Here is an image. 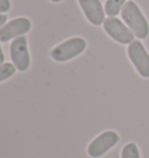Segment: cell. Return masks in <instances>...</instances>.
Listing matches in <instances>:
<instances>
[{"instance_id": "obj_15", "label": "cell", "mask_w": 149, "mask_h": 158, "mask_svg": "<svg viewBox=\"0 0 149 158\" xmlns=\"http://www.w3.org/2000/svg\"><path fill=\"white\" fill-rule=\"evenodd\" d=\"M50 1H51V2H61L62 0H50Z\"/></svg>"}, {"instance_id": "obj_2", "label": "cell", "mask_w": 149, "mask_h": 158, "mask_svg": "<svg viewBox=\"0 0 149 158\" xmlns=\"http://www.w3.org/2000/svg\"><path fill=\"white\" fill-rule=\"evenodd\" d=\"M86 48V42L82 37H72L56 45L51 50V58L56 62H66L77 57Z\"/></svg>"}, {"instance_id": "obj_5", "label": "cell", "mask_w": 149, "mask_h": 158, "mask_svg": "<svg viewBox=\"0 0 149 158\" xmlns=\"http://www.w3.org/2000/svg\"><path fill=\"white\" fill-rule=\"evenodd\" d=\"M120 141V136L118 133L113 130L104 131L89 144L87 147V153L90 157L98 158L107 152L109 150L114 147L115 144Z\"/></svg>"}, {"instance_id": "obj_1", "label": "cell", "mask_w": 149, "mask_h": 158, "mask_svg": "<svg viewBox=\"0 0 149 158\" xmlns=\"http://www.w3.org/2000/svg\"><path fill=\"white\" fill-rule=\"evenodd\" d=\"M121 16L127 27L138 39H146L149 35L148 22L139 6L133 0H129L125 4L124 8L121 10Z\"/></svg>"}, {"instance_id": "obj_4", "label": "cell", "mask_w": 149, "mask_h": 158, "mask_svg": "<svg viewBox=\"0 0 149 158\" xmlns=\"http://www.w3.org/2000/svg\"><path fill=\"white\" fill-rule=\"evenodd\" d=\"M104 29L112 39L121 44H130L134 41L133 31L129 29L127 25L115 16H109L104 21Z\"/></svg>"}, {"instance_id": "obj_7", "label": "cell", "mask_w": 149, "mask_h": 158, "mask_svg": "<svg viewBox=\"0 0 149 158\" xmlns=\"http://www.w3.org/2000/svg\"><path fill=\"white\" fill-rule=\"evenodd\" d=\"M32 28L30 20L27 18H16L11 20L5 26L0 28V42H8L12 39H16L19 36L28 33Z\"/></svg>"}, {"instance_id": "obj_8", "label": "cell", "mask_w": 149, "mask_h": 158, "mask_svg": "<svg viewBox=\"0 0 149 158\" xmlns=\"http://www.w3.org/2000/svg\"><path fill=\"white\" fill-rule=\"evenodd\" d=\"M79 6L85 18L89 20L90 23L93 26H100L104 23L105 19V8L100 0H78Z\"/></svg>"}, {"instance_id": "obj_3", "label": "cell", "mask_w": 149, "mask_h": 158, "mask_svg": "<svg viewBox=\"0 0 149 158\" xmlns=\"http://www.w3.org/2000/svg\"><path fill=\"white\" fill-rule=\"evenodd\" d=\"M10 55L12 63L15 68L23 72L30 65V55L28 50V42L25 36H19L12 41L10 47Z\"/></svg>"}, {"instance_id": "obj_11", "label": "cell", "mask_w": 149, "mask_h": 158, "mask_svg": "<svg viewBox=\"0 0 149 158\" xmlns=\"http://www.w3.org/2000/svg\"><path fill=\"white\" fill-rule=\"evenodd\" d=\"M121 158H140V151L138 145L133 142L126 144L121 151Z\"/></svg>"}, {"instance_id": "obj_14", "label": "cell", "mask_w": 149, "mask_h": 158, "mask_svg": "<svg viewBox=\"0 0 149 158\" xmlns=\"http://www.w3.org/2000/svg\"><path fill=\"white\" fill-rule=\"evenodd\" d=\"M5 63V55H4V51H2V48L0 45V64Z\"/></svg>"}, {"instance_id": "obj_13", "label": "cell", "mask_w": 149, "mask_h": 158, "mask_svg": "<svg viewBox=\"0 0 149 158\" xmlns=\"http://www.w3.org/2000/svg\"><path fill=\"white\" fill-rule=\"evenodd\" d=\"M6 21H7V15L4 13H0V28L6 25Z\"/></svg>"}, {"instance_id": "obj_12", "label": "cell", "mask_w": 149, "mask_h": 158, "mask_svg": "<svg viewBox=\"0 0 149 158\" xmlns=\"http://www.w3.org/2000/svg\"><path fill=\"white\" fill-rule=\"evenodd\" d=\"M10 0H0V13H6L11 10Z\"/></svg>"}, {"instance_id": "obj_10", "label": "cell", "mask_w": 149, "mask_h": 158, "mask_svg": "<svg viewBox=\"0 0 149 158\" xmlns=\"http://www.w3.org/2000/svg\"><path fill=\"white\" fill-rule=\"evenodd\" d=\"M16 68L13 63H2L0 64V83L11 78L16 72Z\"/></svg>"}, {"instance_id": "obj_9", "label": "cell", "mask_w": 149, "mask_h": 158, "mask_svg": "<svg viewBox=\"0 0 149 158\" xmlns=\"http://www.w3.org/2000/svg\"><path fill=\"white\" fill-rule=\"evenodd\" d=\"M126 0H107L105 4V13L109 16H117L124 8Z\"/></svg>"}, {"instance_id": "obj_6", "label": "cell", "mask_w": 149, "mask_h": 158, "mask_svg": "<svg viewBox=\"0 0 149 158\" xmlns=\"http://www.w3.org/2000/svg\"><path fill=\"white\" fill-rule=\"evenodd\" d=\"M128 57L140 76L149 78V54L140 41H133L128 45Z\"/></svg>"}]
</instances>
